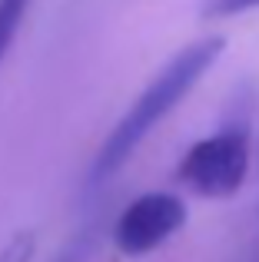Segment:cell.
<instances>
[{"label":"cell","mask_w":259,"mask_h":262,"mask_svg":"<svg viewBox=\"0 0 259 262\" xmlns=\"http://www.w3.org/2000/svg\"><path fill=\"white\" fill-rule=\"evenodd\" d=\"M223 50H226V40L223 37H203V40L186 43L173 60H166V67L149 80V86L130 103V110L117 120V126L106 133L103 146L97 149V156H93L90 186L103 183L106 176H113L120 166H123L130 160V153L153 133L156 123H160L166 113H173V110L183 103V96L209 73V67L220 60Z\"/></svg>","instance_id":"cell-1"},{"label":"cell","mask_w":259,"mask_h":262,"mask_svg":"<svg viewBox=\"0 0 259 262\" xmlns=\"http://www.w3.org/2000/svg\"><path fill=\"white\" fill-rule=\"evenodd\" d=\"M249 173V136L246 129L229 126L206 140L193 143L183 156L180 183H186L203 199H229L243 189Z\"/></svg>","instance_id":"cell-2"},{"label":"cell","mask_w":259,"mask_h":262,"mask_svg":"<svg viewBox=\"0 0 259 262\" xmlns=\"http://www.w3.org/2000/svg\"><path fill=\"white\" fill-rule=\"evenodd\" d=\"M186 223V206H183L180 196L173 192H143L136 196L133 203L120 212L117 226H113V243L123 256L136 259V256H146V252L160 249L169 236L183 229Z\"/></svg>","instance_id":"cell-3"},{"label":"cell","mask_w":259,"mask_h":262,"mask_svg":"<svg viewBox=\"0 0 259 262\" xmlns=\"http://www.w3.org/2000/svg\"><path fill=\"white\" fill-rule=\"evenodd\" d=\"M27 10H30V0H0V63L17 40Z\"/></svg>","instance_id":"cell-4"},{"label":"cell","mask_w":259,"mask_h":262,"mask_svg":"<svg viewBox=\"0 0 259 262\" xmlns=\"http://www.w3.org/2000/svg\"><path fill=\"white\" fill-rule=\"evenodd\" d=\"M259 0H206L203 7V17L206 20H229V17H240L246 10H256Z\"/></svg>","instance_id":"cell-5"},{"label":"cell","mask_w":259,"mask_h":262,"mask_svg":"<svg viewBox=\"0 0 259 262\" xmlns=\"http://www.w3.org/2000/svg\"><path fill=\"white\" fill-rule=\"evenodd\" d=\"M83 249H87V239H73L53 262H83Z\"/></svg>","instance_id":"cell-6"}]
</instances>
